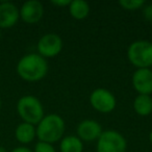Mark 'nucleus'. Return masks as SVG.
Wrapping results in <instances>:
<instances>
[{"mask_svg":"<svg viewBox=\"0 0 152 152\" xmlns=\"http://www.w3.org/2000/svg\"><path fill=\"white\" fill-rule=\"evenodd\" d=\"M47 59L38 53H28L19 59L16 71L19 77L27 83H37L45 78L48 73Z\"/></svg>","mask_w":152,"mask_h":152,"instance_id":"f257e3e1","label":"nucleus"},{"mask_svg":"<svg viewBox=\"0 0 152 152\" xmlns=\"http://www.w3.org/2000/svg\"><path fill=\"white\" fill-rule=\"evenodd\" d=\"M66 124L64 119L57 114L45 115L36 125L37 137L40 142L54 144L64 137Z\"/></svg>","mask_w":152,"mask_h":152,"instance_id":"f03ea898","label":"nucleus"},{"mask_svg":"<svg viewBox=\"0 0 152 152\" xmlns=\"http://www.w3.org/2000/svg\"><path fill=\"white\" fill-rule=\"evenodd\" d=\"M16 110L22 122L36 126L45 116L44 106L38 97L34 95H24L18 100Z\"/></svg>","mask_w":152,"mask_h":152,"instance_id":"7ed1b4c3","label":"nucleus"},{"mask_svg":"<svg viewBox=\"0 0 152 152\" xmlns=\"http://www.w3.org/2000/svg\"><path fill=\"white\" fill-rule=\"evenodd\" d=\"M127 58L137 69H150L152 67V44L147 40L132 42L127 48Z\"/></svg>","mask_w":152,"mask_h":152,"instance_id":"20e7f679","label":"nucleus"},{"mask_svg":"<svg viewBox=\"0 0 152 152\" xmlns=\"http://www.w3.org/2000/svg\"><path fill=\"white\" fill-rule=\"evenodd\" d=\"M126 149L125 137L114 129L103 130L96 143V152H126Z\"/></svg>","mask_w":152,"mask_h":152,"instance_id":"39448f33","label":"nucleus"},{"mask_svg":"<svg viewBox=\"0 0 152 152\" xmlns=\"http://www.w3.org/2000/svg\"><path fill=\"white\" fill-rule=\"evenodd\" d=\"M90 104L98 113L110 114L116 108L117 99L115 95L107 89L97 88L90 94Z\"/></svg>","mask_w":152,"mask_h":152,"instance_id":"423d86ee","label":"nucleus"},{"mask_svg":"<svg viewBox=\"0 0 152 152\" xmlns=\"http://www.w3.org/2000/svg\"><path fill=\"white\" fill-rule=\"evenodd\" d=\"M64 47V43L61 38L54 32L45 34L40 38L37 43V50L38 54L44 58L55 57L61 52Z\"/></svg>","mask_w":152,"mask_h":152,"instance_id":"0eeeda50","label":"nucleus"},{"mask_svg":"<svg viewBox=\"0 0 152 152\" xmlns=\"http://www.w3.org/2000/svg\"><path fill=\"white\" fill-rule=\"evenodd\" d=\"M20 19L26 24H36L44 16V7L38 0H28L19 9Z\"/></svg>","mask_w":152,"mask_h":152,"instance_id":"6e6552de","label":"nucleus"},{"mask_svg":"<svg viewBox=\"0 0 152 152\" xmlns=\"http://www.w3.org/2000/svg\"><path fill=\"white\" fill-rule=\"evenodd\" d=\"M102 132L103 129L100 123L92 119L83 120L76 127V135L83 142H88V143L97 141Z\"/></svg>","mask_w":152,"mask_h":152,"instance_id":"1a4fd4ad","label":"nucleus"},{"mask_svg":"<svg viewBox=\"0 0 152 152\" xmlns=\"http://www.w3.org/2000/svg\"><path fill=\"white\" fill-rule=\"evenodd\" d=\"M131 83L137 95L152 94V70L151 69H135L131 77Z\"/></svg>","mask_w":152,"mask_h":152,"instance_id":"9d476101","label":"nucleus"},{"mask_svg":"<svg viewBox=\"0 0 152 152\" xmlns=\"http://www.w3.org/2000/svg\"><path fill=\"white\" fill-rule=\"evenodd\" d=\"M20 19L19 9L10 1L0 2V29L12 28Z\"/></svg>","mask_w":152,"mask_h":152,"instance_id":"9b49d317","label":"nucleus"},{"mask_svg":"<svg viewBox=\"0 0 152 152\" xmlns=\"http://www.w3.org/2000/svg\"><path fill=\"white\" fill-rule=\"evenodd\" d=\"M15 137L22 145L30 144L37 137L36 126L29 123L21 122L15 129Z\"/></svg>","mask_w":152,"mask_h":152,"instance_id":"f8f14e48","label":"nucleus"},{"mask_svg":"<svg viewBox=\"0 0 152 152\" xmlns=\"http://www.w3.org/2000/svg\"><path fill=\"white\" fill-rule=\"evenodd\" d=\"M132 107L139 116H149L152 113V97L149 95H137L133 100Z\"/></svg>","mask_w":152,"mask_h":152,"instance_id":"ddd939ff","label":"nucleus"},{"mask_svg":"<svg viewBox=\"0 0 152 152\" xmlns=\"http://www.w3.org/2000/svg\"><path fill=\"white\" fill-rule=\"evenodd\" d=\"M71 17L75 20H85L90 14V4L83 0H72L68 7Z\"/></svg>","mask_w":152,"mask_h":152,"instance_id":"4468645a","label":"nucleus"},{"mask_svg":"<svg viewBox=\"0 0 152 152\" xmlns=\"http://www.w3.org/2000/svg\"><path fill=\"white\" fill-rule=\"evenodd\" d=\"M61 152H83V142L77 135H67L59 141Z\"/></svg>","mask_w":152,"mask_h":152,"instance_id":"2eb2a0df","label":"nucleus"},{"mask_svg":"<svg viewBox=\"0 0 152 152\" xmlns=\"http://www.w3.org/2000/svg\"><path fill=\"white\" fill-rule=\"evenodd\" d=\"M118 3L123 10L130 12L143 9L144 5L146 4L144 0H120Z\"/></svg>","mask_w":152,"mask_h":152,"instance_id":"dca6fc26","label":"nucleus"},{"mask_svg":"<svg viewBox=\"0 0 152 152\" xmlns=\"http://www.w3.org/2000/svg\"><path fill=\"white\" fill-rule=\"evenodd\" d=\"M34 152H56L54 146L52 144L45 143V142H40L34 145V148L32 150Z\"/></svg>","mask_w":152,"mask_h":152,"instance_id":"f3484780","label":"nucleus"},{"mask_svg":"<svg viewBox=\"0 0 152 152\" xmlns=\"http://www.w3.org/2000/svg\"><path fill=\"white\" fill-rule=\"evenodd\" d=\"M143 16L148 22L152 23V3L145 4L143 7Z\"/></svg>","mask_w":152,"mask_h":152,"instance_id":"a211bd4d","label":"nucleus"},{"mask_svg":"<svg viewBox=\"0 0 152 152\" xmlns=\"http://www.w3.org/2000/svg\"><path fill=\"white\" fill-rule=\"evenodd\" d=\"M71 3V0H52L51 4L58 7H68Z\"/></svg>","mask_w":152,"mask_h":152,"instance_id":"6ab92c4d","label":"nucleus"},{"mask_svg":"<svg viewBox=\"0 0 152 152\" xmlns=\"http://www.w3.org/2000/svg\"><path fill=\"white\" fill-rule=\"evenodd\" d=\"M11 152H34V151L31 149H29L28 147H25V146H19V147L14 148Z\"/></svg>","mask_w":152,"mask_h":152,"instance_id":"aec40b11","label":"nucleus"},{"mask_svg":"<svg viewBox=\"0 0 152 152\" xmlns=\"http://www.w3.org/2000/svg\"><path fill=\"white\" fill-rule=\"evenodd\" d=\"M149 142H150V143L152 144V130H151V131H150V132H149Z\"/></svg>","mask_w":152,"mask_h":152,"instance_id":"412c9836","label":"nucleus"},{"mask_svg":"<svg viewBox=\"0 0 152 152\" xmlns=\"http://www.w3.org/2000/svg\"><path fill=\"white\" fill-rule=\"evenodd\" d=\"M0 152H7V149L3 146H0Z\"/></svg>","mask_w":152,"mask_h":152,"instance_id":"4be33fe9","label":"nucleus"},{"mask_svg":"<svg viewBox=\"0 0 152 152\" xmlns=\"http://www.w3.org/2000/svg\"><path fill=\"white\" fill-rule=\"evenodd\" d=\"M1 105H2V100H1V97H0V108H1Z\"/></svg>","mask_w":152,"mask_h":152,"instance_id":"5701e85b","label":"nucleus"},{"mask_svg":"<svg viewBox=\"0 0 152 152\" xmlns=\"http://www.w3.org/2000/svg\"><path fill=\"white\" fill-rule=\"evenodd\" d=\"M0 39H1V29H0Z\"/></svg>","mask_w":152,"mask_h":152,"instance_id":"b1692460","label":"nucleus"},{"mask_svg":"<svg viewBox=\"0 0 152 152\" xmlns=\"http://www.w3.org/2000/svg\"><path fill=\"white\" fill-rule=\"evenodd\" d=\"M150 43H151V44H152V39H151V41H150Z\"/></svg>","mask_w":152,"mask_h":152,"instance_id":"393cba45","label":"nucleus"}]
</instances>
